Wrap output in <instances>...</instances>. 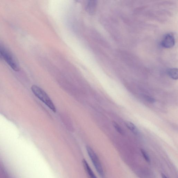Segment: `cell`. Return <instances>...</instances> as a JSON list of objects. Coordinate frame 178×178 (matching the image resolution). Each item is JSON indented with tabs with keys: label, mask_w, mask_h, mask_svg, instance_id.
I'll list each match as a JSON object with an SVG mask.
<instances>
[{
	"label": "cell",
	"mask_w": 178,
	"mask_h": 178,
	"mask_svg": "<svg viewBox=\"0 0 178 178\" xmlns=\"http://www.w3.org/2000/svg\"><path fill=\"white\" fill-rule=\"evenodd\" d=\"M162 178H168L165 175L163 174H162Z\"/></svg>",
	"instance_id": "12"
},
{
	"label": "cell",
	"mask_w": 178,
	"mask_h": 178,
	"mask_svg": "<svg viewBox=\"0 0 178 178\" xmlns=\"http://www.w3.org/2000/svg\"><path fill=\"white\" fill-rule=\"evenodd\" d=\"M86 150L87 154L97 171L101 177L104 178V170L99 158L94 151L90 146H87Z\"/></svg>",
	"instance_id": "2"
},
{
	"label": "cell",
	"mask_w": 178,
	"mask_h": 178,
	"mask_svg": "<svg viewBox=\"0 0 178 178\" xmlns=\"http://www.w3.org/2000/svg\"><path fill=\"white\" fill-rule=\"evenodd\" d=\"M83 165L85 169L86 173L88 176V178H98L96 175L94 173L91 168H90V165L87 163L86 161L84 159L82 161Z\"/></svg>",
	"instance_id": "6"
},
{
	"label": "cell",
	"mask_w": 178,
	"mask_h": 178,
	"mask_svg": "<svg viewBox=\"0 0 178 178\" xmlns=\"http://www.w3.org/2000/svg\"><path fill=\"white\" fill-rule=\"evenodd\" d=\"M97 5V1H87L85 5L86 11L89 14L93 15L96 12Z\"/></svg>",
	"instance_id": "5"
},
{
	"label": "cell",
	"mask_w": 178,
	"mask_h": 178,
	"mask_svg": "<svg viewBox=\"0 0 178 178\" xmlns=\"http://www.w3.org/2000/svg\"><path fill=\"white\" fill-rule=\"evenodd\" d=\"M168 76L171 79L177 80L178 78V69L176 68L169 69L167 71Z\"/></svg>",
	"instance_id": "7"
},
{
	"label": "cell",
	"mask_w": 178,
	"mask_h": 178,
	"mask_svg": "<svg viewBox=\"0 0 178 178\" xmlns=\"http://www.w3.org/2000/svg\"><path fill=\"white\" fill-rule=\"evenodd\" d=\"M31 89L33 93L37 98L44 103L53 112H56V109L53 103L43 89L36 85H32Z\"/></svg>",
	"instance_id": "1"
},
{
	"label": "cell",
	"mask_w": 178,
	"mask_h": 178,
	"mask_svg": "<svg viewBox=\"0 0 178 178\" xmlns=\"http://www.w3.org/2000/svg\"><path fill=\"white\" fill-rule=\"evenodd\" d=\"M112 124H113L114 127L115 128V130H116L117 132L119 134H121L122 135H124L125 134L124 131L120 127V126L117 123H115V122L113 121V123H112Z\"/></svg>",
	"instance_id": "9"
},
{
	"label": "cell",
	"mask_w": 178,
	"mask_h": 178,
	"mask_svg": "<svg viewBox=\"0 0 178 178\" xmlns=\"http://www.w3.org/2000/svg\"><path fill=\"white\" fill-rule=\"evenodd\" d=\"M2 59V57H1V55H0V59Z\"/></svg>",
	"instance_id": "13"
},
{
	"label": "cell",
	"mask_w": 178,
	"mask_h": 178,
	"mask_svg": "<svg viewBox=\"0 0 178 178\" xmlns=\"http://www.w3.org/2000/svg\"><path fill=\"white\" fill-rule=\"evenodd\" d=\"M0 55L12 69L15 71H19V67L14 60L12 55L5 48L1 46H0Z\"/></svg>",
	"instance_id": "3"
},
{
	"label": "cell",
	"mask_w": 178,
	"mask_h": 178,
	"mask_svg": "<svg viewBox=\"0 0 178 178\" xmlns=\"http://www.w3.org/2000/svg\"><path fill=\"white\" fill-rule=\"evenodd\" d=\"M175 40L174 35L171 33H167L162 38L161 45L162 47L166 48L173 47L175 45Z\"/></svg>",
	"instance_id": "4"
},
{
	"label": "cell",
	"mask_w": 178,
	"mask_h": 178,
	"mask_svg": "<svg viewBox=\"0 0 178 178\" xmlns=\"http://www.w3.org/2000/svg\"><path fill=\"white\" fill-rule=\"evenodd\" d=\"M125 124L126 126L128 129H129L134 134L137 135L138 134V129H137L136 126L133 123L130 121H126Z\"/></svg>",
	"instance_id": "8"
},
{
	"label": "cell",
	"mask_w": 178,
	"mask_h": 178,
	"mask_svg": "<svg viewBox=\"0 0 178 178\" xmlns=\"http://www.w3.org/2000/svg\"><path fill=\"white\" fill-rule=\"evenodd\" d=\"M144 98L145 100L148 102L151 103H154L156 102L155 99L152 97L148 96H144Z\"/></svg>",
	"instance_id": "11"
},
{
	"label": "cell",
	"mask_w": 178,
	"mask_h": 178,
	"mask_svg": "<svg viewBox=\"0 0 178 178\" xmlns=\"http://www.w3.org/2000/svg\"><path fill=\"white\" fill-rule=\"evenodd\" d=\"M140 151H141L143 157L145 159V160H146V162L149 163V162H150V160L149 156H148L147 153L146 152V151H145L143 149L140 150Z\"/></svg>",
	"instance_id": "10"
}]
</instances>
